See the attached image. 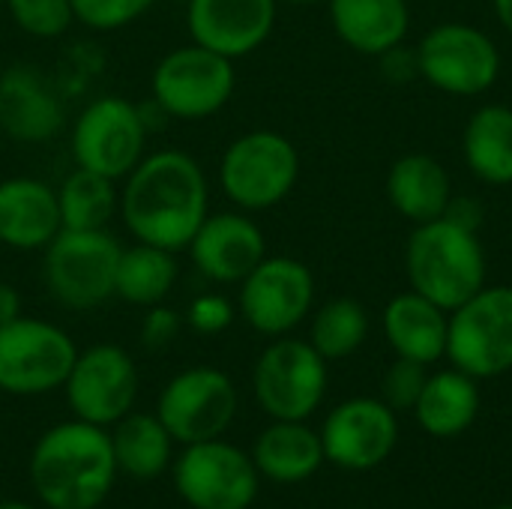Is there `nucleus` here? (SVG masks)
<instances>
[{
	"instance_id": "obj_39",
	"label": "nucleus",
	"mask_w": 512,
	"mask_h": 509,
	"mask_svg": "<svg viewBox=\"0 0 512 509\" xmlns=\"http://www.w3.org/2000/svg\"><path fill=\"white\" fill-rule=\"evenodd\" d=\"M492 6H495V15H498L501 27L507 33H512V0H492Z\"/></svg>"
},
{
	"instance_id": "obj_6",
	"label": "nucleus",
	"mask_w": 512,
	"mask_h": 509,
	"mask_svg": "<svg viewBox=\"0 0 512 509\" xmlns=\"http://www.w3.org/2000/svg\"><path fill=\"white\" fill-rule=\"evenodd\" d=\"M234 90V60L198 42L171 48L150 75L153 105L174 120H207L231 102Z\"/></svg>"
},
{
	"instance_id": "obj_12",
	"label": "nucleus",
	"mask_w": 512,
	"mask_h": 509,
	"mask_svg": "<svg viewBox=\"0 0 512 509\" xmlns=\"http://www.w3.org/2000/svg\"><path fill=\"white\" fill-rule=\"evenodd\" d=\"M171 480L192 509H249L261 489L252 456L222 438L183 447L171 462Z\"/></svg>"
},
{
	"instance_id": "obj_43",
	"label": "nucleus",
	"mask_w": 512,
	"mask_h": 509,
	"mask_svg": "<svg viewBox=\"0 0 512 509\" xmlns=\"http://www.w3.org/2000/svg\"><path fill=\"white\" fill-rule=\"evenodd\" d=\"M3 3H6V0H0V6H3Z\"/></svg>"
},
{
	"instance_id": "obj_9",
	"label": "nucleus",
	"mask_w": 512,
	"mask_h": 509,
	"mask_svg": "<svg viewBox=\"0 0 512 509\" xmlns=\"http://www.w3.org/2000/svg\"><path fill=\"white\" fill-rule=\"evenodd\" d=\"M69 150L75 168L120 183L147 153V120L135 102L123 96H99L78 111Z\"/></svg>"
},
{
	"instance_id": "obj_1",
	"label": "nucleus",
	"mask_w": 512,
	"mask_h": 509,
	"mask_svg": "<svg viewBox=\"0 0 512 509\" xmlns=\"http://www.w3.org/2000/svg\"><path fill=\"white\" fill-rule=\"evenodd\" d=\"M120 183V219L138 243L183 252L210 213L207 171L180 147L144 153Z\"/></svg>"
},
{
	"instance_id": "obj_37",
	"label": "nucleus",
	"mask_w": 512,
	"mask_h": 509,
	"mask_svg": "<svg viewBox=\"0 0 512 509\" xmlns=\"http://www.w3.org/2000/svg\"><path fill=\"white\" fill-rule=\"evenodd\" d=\"M444 219L468 228V231H480L483 219H486V210H483V201L471 198V195H453L447 210H444Z\"/></svg>"
},
{
	"instance_id": "obj_4",
	"label": "nucleus",
	"mask_w": 512,
	"mask_h": 509,
	"mask_svg": "<svg viewBox=\"0 0 512 509\" xmlns=\"http://www.w3.org/2000/svg\"><path fill=\"white\" fill-rule=\"evenodd\" d=\"M219 189L243 213L279 207L300 180V153L276 129L237 135L219 159Z\"/></svg>"
},
{
	"instance_id": "obj_40",
	"label": "nucleus",
	"mask_w": 512,
	"mask_h": 509,
	"mask_svg": "<svg viewBox=\"0 0 512 509\" xmlns=\"http://www.w3.org/2000/svg\"><path fill=\"white\" fill-rule=\"evenodd\" d=\"M0 509H36L33 504H24V501H0Z\"/></svg>"
},
{
	"instance_id": "obj_35",
	"label": "nucleus",
	"mask_w": 512,
	"mask_h": 509,
	"mask_svg": "<svg viewBox=\"0 0 512 509\" xmlns=\"http://www.w3.org/2000/svg\"><path fill=\"white\" fill-rule=\"evenodd\" d=\"M183 315L165 303L159 306H150L144 309V318H141V330H138V339L147 351H162L168 345H174V339L180 336L183 330Z\"/></svg>"
},
{
	"instance_id": "obj_14",
	"label": "nucleus",
	"mask_w": 512,
	"mask_h": 509,
	"mask_svg": "<svg viewBox=\"0 0 512 509\" xmlns=\"http://www.w3.org/2000/svg\"><path fill=\"white\" fill-rule=\"evenodd\" d=\"M315 306V276L291 255H267L243 282L237 297L240 318L261 336H291Z\"/></svg>"
},
{
	"instance_id": "obj_25",
	"label": "nucleus",
	"mask_w": 512,
	"mask_h": 509,
	"mask_svg": "<svg viewBox=\"0 0 512 509\" xmlns=\"http://www.w3.org/2000/svg\"><path fill=\"white\" fill-rule=\"evenodd\" d=\"M480 381L459 372L456 366L432 372L414 405L420 429L432 438H459L465 435L480 414Z\"/></svg>"
},
{
	"instance_id": "obj_15",
	"label": "nucleus",
	"mask_w": 512,
	"mask_h": 509,
	"mask_svg": "<svg viewBox=\"0 0 512 509\" xmlns=\"http://www.w3.org/2000/svg\"><path fill=\"white\" fill-rule=\"evenodd\" d=\"M138 390V363L126 348L111 342L78 351L72 372L63 384L72 417L102 429H111L117 420L135 411Z\"/></svg>"
},
{
	"instance_id": "obj_20",
	"label": "nucleus",
	"mask_w": 512,
	"mask_h": 509,
	"mask_svg": "<svg viewBox=\"0 0 512 509\" xmlns=\"http://www.w3.org/2000/svg\"><path fill=\"white\" fill-rule=\"evenodd\" d=\"M63 231L57 189L39 177L0 180V246L42 252Z\"/></svg>"
},
{
	"instance_id": "obj_3",
	"label": "nucleus",
	"mask_w": 512,
	"mask_h": 509,
	"mask_svg": "<svg viewBox=\"0 0 512 509\" xmlns=\"http://www.w3.org/2000/svg\"><path fill=\"white\" fill-rule=\"evenodd\" d=\"M405 273L411 291L423 294L444 312L459 309L486 285V249L480 231L450 219L414 225L405 246Z\"/></svg>"
},
{
	"instance_id": "obj_38",
	"label": "nucleus",
	"mask_w": 512,
	"mask_h": 509,
	"mask_svg": "<svg viewBox=\"0 0 512 509\" xmlns=\"http://www.w3.org/2000/svg\"><path fill=\"white\" fill-rule=\"evenodd\" d=\"M24 315V300L15 285L0 282V324H9Z\"/></svg>"
},
{
	"instance_id": "obj_24",
	"label": "nucleus",
	"mask_w": 512,
	"mask_h": 509,
	"mask_svg": "<svg viewBox=\"0 0 512 509\" xmlns=\"http://www.w3.org/2000/svg\"><path fill=\"white\" fill-rule=\"evenodd\" d=\"M384 192L399 216H405L414 225H423L444 216L453 198V183L447 168L435 156L405 153L390 165Z\"/></svg>"
},
{
	"instance_id": "obj_26",
	"label": "nucleus",
	"mask_w": 512,
	"mask_h": 509,
	"mask_svg": "<svg viewBox=\"0 0 512 509\" xmlns=\"http://www.w3.org/2000/svg\"><path fill=\"white\" fill-rule=\"evenodd\" d=\"M108 438L117 471L129 480H159L174 462V438L168 435L156 411H129L108 429Z\"/></svg>"
},
{
	"instance_id": "obj_36",
	"label": "nucleus",
	"mask_w": 512,
	"mask_h": 509,
	"mask_svg": "<svg viewBox=\"0 0 512 509\" xmlns=\"http://www.w3.org/2000/svg\"><path fill=\"white\" fill-rule=\"evenodd\" d=\"M381 63V75L390 84H411L414 78H420V63H417V48H408L405 42L393 45L390 51H384L378 57Z\"/></svg>"
},
{
	"instance_id": "obj_30",
	"label": "nucleus",
	"mask_w": 512,
	"mask_h": 509,
	"mask_svg": "<svg viewBox=\"0 0 512 509\" xmlns=\"http://www.w3.org/2000/svg\"><path fill=\"white\" fill-rule=\"evenodd\" d=\"M369 339V312L354 297H333L315 309L309 327V345L327 360H345Z\"/></svg>"
},
{
	"instance_id": "obj_32",
	"label": "nucleus",
	"mask_w": 512,
	"mask_h": 509,
	"mask_svg": "<svg viewBox=\"0 0 512 509\" xmlns=\"http://www.w3.org/2000/svg\"><path fill=\"white\" fill-rule=\"evenodd\" d=\"M75 21L96 33H111L135 24L159 0H69Z\"/></svg>"
},
{
	"instance_id": "obj_8",
	"label": "nucleus",
	"mask_w": 512,
	"mask_h": 509,
	"mask_svg": "<svg viewBox=\"0 0 512 509\" xmlns=\"http://www.w3.org/2000/svg\"><path fill=\"white\" fill-rule=\"evenodd\" d=\"M447 360L477 378H501L512 369V288L483 285L450 312Z\"/></svg>"
},
{
	"instance_id": "obj_11",
	"label": "nucleus",
	"mask_w": 512,
	"mask_h": 509,
	"mask_svg": "<svg viewBox=\"0 0 512 509\" xmlns=\"http://www.w3.org/2000/svg\"><path fill=\"white\" fill-rule=\"evenodd\" d=\"M237 408V387L216 366H189L177 372L156 399V417L180 447L222 438L231 429Z\"/></svg>"
},
{
	"instance_id": "obj_13",
	"label": "nucleus",
	"mask_w": 512,
	"mask_h": 509,
	"mask_svg": "<svg viewBox=\"0 0 512 509\" xmlns=\"http://www.w3.org/2000/svg\"><path fill=\"white\" fill-rule=\"evenodd\" d=\"M420 78L450 96H483L501 75L495 39L462 21L435 24L417 45Z\"/></svg>"
},
{
	"instance_id": "obj_42",
	"label": "nucleus",
	"mask_w": 512,
	"mask_h": 509,
	"mask_svg": "<svg viewBox=\"0 0 512 509\" xmlns=\"http://www.w3.org/2000/svg\"><path fill=\"white\" fill-rule=\"evenodd\" d=\"M492 509H512V504H501V507H492Z\"/></svg>"
},
{
	"instance_id": "obj_2",
	"label": "nucleus",
	"mask_w": 512,
	"mask_h": 509,
	"mask_svg": "<svg viewBox=\"0 0 512 509\" xmlns=\"http://www.w3.org/2000/svg\"><path fill=\"white\" fill-rule=\"evenodd\" d=\"M117 474L108 429L75 417L42 432L30 453V486L48 509L102 507Z\"/></svg>"
},
{
	"instance_id": "obj_10",
	"label": "nucleus",
	"mask_w": 512,
	"mask_h": 509,
	"mask_svg": "<svg viewBox=\"0 0 512 509\" xmlns=\"http://www.w3.org/2000/svg\"><path fill=\"white\" fill-rule=\"evenodd\" d=\"M252 393L270 420H309L327 396V360L309 339L279 336L255 360Z\"/></svg>"
},
{
	"instance_id": "obj_16",
	"label": "nucleus",
	"mask_w": 512,
	"mask_h": 509,
	"mask_svg": "<svg viewBox=\"0 0 512 509\" xmlns=\"http://www.w3.org/2000/svg\"><path fill=\"white\" fill-rule=\"evenodd\" d=\"M324 459L342 471H372L399 444L396 411L384 399L357 396L336 405L321 426Z\"/></svg>"
},
{
	"instance_id": "obj_18",
	"label": "nucleus",
	"mask_w": 512,
	"mask_h": 509,
	"mask_svg": "<svg viewBox=\"0 0 512 509\" xmlns=\"http://www.w3.org/2000/svg\"><path fill=\"white\" fill-rule=\"evenodd\" d=\"M276 12V0H189L186 27L192 42L240 60L270 39Z\"/></svg>"
},
{
	"instance_id": "obj_17",
	"label": "nucleus",
	"mask_w": 512,
	"mask_h": 509,
	"mask_svg": "<svg viewBox=\"0 0 512 509\" xmlns=\"http://www.w3.org/2000/svg\"><path fill=\"white\" fill-rule=\"evenodd\" d=\"M186 252L207 282L240 285L267 258V237L252 213L237 207L219 213L210 210Z\"/></svg>"
},
{
	"instance_id": "obj_22",
	"label": "nucleus",
	"mask_w": 512,
	"mask_h": 509,
	"mask_svg": "<svg viewBox=\"0 0 512 509\" xmlns=\"http://www.w3.org/2000/svg\"><path fill=\"white\" fill-rule=\"evenodd\" d=\"M249 456L258 474L279 486L306 483L327 462L321 435L312 426H306V420H273L255 438Z\"/></svg>"
},
{
	"instance_id": "obj_34",
	"label": "nucleus",
	"mask_w": 512,
	"mask_h": 509,
	"mask_svg": "<svg viewBox=\"0 0 512 509\" xmlns=\"http://www.w3.org/2000/svg\"><path fill=\"white\" fill-rule=\"evenodd\" d=\"M234 318H237V306L216 291L192 297V303L183 312V324L198 336H219L234 324Z\"/></svg>"
},
{
	"instance_id": "obj_23",
	"label": "nucleus",
	"mask_w": 512,
	"mask_h": 509,
	"mask_svg": "<svg viewBox=\"0 0 512 509\" xmlns=\"http://www.w3.org/2000/svg\"><path fill=\"white\" fill-rule=\"evenodd\" d=\"M336 36L357 54L381 57L405 42L411 27L408 0H327Z\"/></svg>"
},
{
	"instance_id": "obj_27",
	"label": "nucleus",
	"mask_w": 512,
	"mask_h": 509,
	"mask_svg": "<svg viewBox=\"0 0 512 509\" xmlns=\"http://www.w3.org/2000/svg\"><path fill=\"white\" fill-rule=\"evenodd\" d=\"M462 153L468 171L486 186H512V108L483 105L471 114Z\"/></svg>"
},
{
	"instance_id": "obj_19",
	"label": "nucleus",
	"mask_w": 512,
	"mask_h": 509,
	"mask_svg": "<svg viewBox=\"0 0 512 509\" xmlns=\"http://www.w3.org/2000/svg\"><path fill=\"white\" fill-rule=\"evenodd\" d=\"M66 126V105L51 78L30 66L12 63L0 72V129L18 144H45Z\"/></svg>"
},
{
	"instance_id": "obj_28",
	"label": "nucleus",
	"mask_w": 512,
	"mask_h": 509,
	"mask_svg": "<svg viewBox=\"0 0 512 509\" xmlns=\"http://www.w3.org/2000/svg\"><path fill=\"white\" fill-rule=\"evenodd\" d=\"M180 276L177 252L150 243H132L120 249L117 276H114V297L129 306L150 309L168 300Z\"/></svg>"
},
{
	"instance_id": "obj_41",
	"label": "nucleus",
	"mask_w": 512,
	"mask_h": 509,
	"mask_svg": "<svg viewBox=\"0 0 512 509\" xmlns=\"http://www.w3.org/2000/svg\"><path fill=\"white\" fill-rule=\"evenodd\" d=\"M276 3H288V6H315V3H327V0H276Z\"/></svg>"
},
{
	"instance_id": "obj_33",
	"label": "nucleus",
	"mask_w": 512,
	"mask_h": 509,
	"mask_svg": "<svg viewBox=\"0 0 512 509\" xmlns=\"http://www.w3.org/2000/svg\"><path fill=\"white\" fill-rule=\"evenodd\" d=\"M429 366L423 363H414V360H405V357H396V363L384 372V381H381V399L396 411H414L423 387H426V372Z\"/></svg>"
},
{
	"instance_id": "obj_7",
	"label": "nucleus",
	"mask_w": 512,
	"mask_h": 509,
	"mask_svg": "<svg viewBox=\"0 0 512 509\" xmlns=\"http://www.w3.org/2000/svg\"><path fill=\"white\" fill-rule=\"evenodd\" d=\"M75 357L72 336L45 318L21 315L0 324V393L45 396L63 390Z\"/></svg>"
},
{
	"instance_id": "obj_31",
	"label": "nucleus",
	"mask_w": 512,
	"mask_h": 509,
	"mask_svg": "<svg viewBox=\"0 0 512 509\" xmlns=\"http://www.w3.org/2000/svg\"><path fill=\"white\" fill-rule=\"evenodd\" d=\"M3 6L12 24L33 39H57L78 24L69 0H6Z\"/></svg>"
},
{
	"instance_id": "obj_29",
	"label": "nucleus",
	"mask_w": 512,
	"mask_h": 509,
	"mask_svg": "<svg viewBox=\"0 0 512 509\" xmlns=\"http://www.w3.org/2000/svg\"><path fill=\"white\" fill-rule=\"evenodd\" d=\"M57 204H60L63 228L96 231V228H108V222L120 213V189L117 180L75 168L57 186Z\"/></svg>"
},
{
	"instance_id": "obj_5",
	"label": "nucleus",
	"mask_w": 512,
	"mask_h": 509,
	"mask_svg": "<svg viewBox=\"0 0 512 509\" xmlns=\"http://www.w3.org/2000/svg\"><path fill=\"white\" fill-rule=\"evenodd\" d=\"M120 243L108 228H63L42 249V282L69 312H90L114 297Z\"/></svg>"
},
{
	"instance_id": "obj_21",
	"label": "nucleus",
	"mask_w": 512,
	"mask_h": 509,
	"mask_svg": "<svg viewBox=\"0 0 512 509\" xmlns=\"http://www.w3.org/2000/svg\"><path fill=\"white\" fill-rule=\"evenodd\" d=\"M447 324L450 312L435 306L417 291L396 294L384 306V339L396 357L435 366L447 357Z\"/></svg>"
}]
</instances>
